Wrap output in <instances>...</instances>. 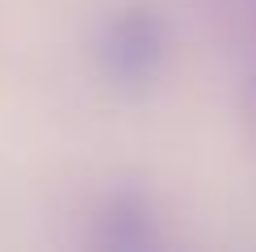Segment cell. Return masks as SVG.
I'll return each instance as SVG.
<instances>
[{"label": "cell", "instance_id": "6da1fadb", "mask_svg": "<svg viewBox=\"0 0 256 252\" xmlns=\"http://www.w3.org/2000/svg\"><path fill=\"white\" fill-rule=\"evenodd\" d=\"M92 59H97L101 80L114 92H147L164 72L168 59V21L152 4H122L110 13L97 30L92 42Z\"/></svg>", "mask_w": 256, "mask_h": 252}, {"label": "cell", "instance_id": "7a4b0ae2", "mask_svg": "<svg viewBox=\"0 0 256 252\" xmlns=\"http://www.w3.org/2000/svg\"><path fill=\"white\" fill-rule=\"evenodd\" d=\"M88 244L101 252H156L164 244V227H160V210L152 194L138 185L110 189L92 214Z\"/></svg>", "mask_w": 256, "mask_h": 252}]
</instances>
